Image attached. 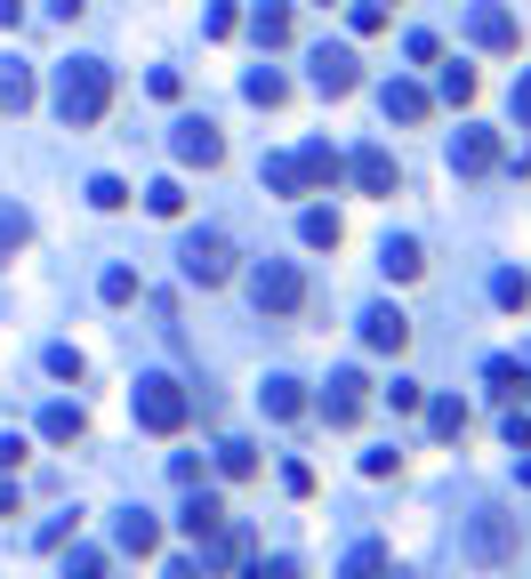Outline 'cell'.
I'll list each match as a JSON object with an SVG mask.
<instances>
[{"instance_id":"cell-5","label":"cell","mask_w":531,"mask_h":579,"mask_svg":"<svg viewBox=\"0 0 531 579\" xmlns=\"http://www.w3.org/2000/svg\"><path fill=\"white\" fill-rule=\"evenodd\" d=\"M468 41H475L483 57H515V49H523V24H515L508 0H475V9H468Z\"/></svg>"},{"instance_id":"cell-26","label":"cell","mask_w":531,"mask_h":579,"mask_svg":"<svg viewBox=\"0 0 531 579\" xmlns=\"http://www.w3.org/2000/svg\"><path fill=\"white\" fill-rule=\"evenodd\" d=\"M475 64H443V73H435V97H443V106H475Z\"/></svg>"},{"instance_id":"cell-35","label":"cell","mask_w":531,"mask_h":579,"mask_svg":"<svg viewBox=\"0 0 531 579\" xmlns=\"http://www.w3.org/2000/svg\"><path fill=\"white\" fill-rule=\"evenodd\" d=\"M202 32H210V41H234V32H242V9H234V0H210Z\"/></svg>"},{"instance_id":"cell-50","label":"cell","mask_w":531,"mask_h":579,"mask_svg":"<svg viewBox=\"0 0 531 579\" xmlns=\"http://www.w3.org/2000/svg\"><path fill=\"white\" fill-rule=\"evenodd\" d=\"M266 579H298V563H274V571H266Z\"/></svg>"},{"instance_id":"cell-42","label":"cell","mask_w":531,"mask_h":579,"mask_svg":"<svg viewBox=\"0 0 531 579\" xmlns=\"http://www.w3.org/2000/svg\"><path fill=\"white\" fill-rule=\"evenodd\" d=\"M24 459H32V442H24V435H0V475H17Z\"/></svg>"},{"instance_id":"cell-4","label":"cell","mask_w":531,"mask_h":579,"mask_svg":"<svg viewBox=\"0 0 531 579\" xmlns=\"http://www.w3.org/2000/svg\"><path fill=\"white\" fill-rule=\"evenodd\" d=\"M178 274H186L193 290L234 282V242H226V233H186V242H178Z\"/></svg>"},{"instance_id":"cell-20","label":"cell","mask_w":531,"mask_h":579,"mask_svg":"<svg viewBox=\"0 0 531 579\" xmlns=\"http://www.w3.org/2000/svg\"><path fill=\"white\" fill-rule=\"evenodd\" d=\"M113 539H121V556H153V548H161V523L146 516V507H121V516H113Z\"/></svg>"},{"instance_id":"cell-43","label":"cell","mask_w":531,"mask_h":579,"mask_svg":"<svg viewBox=\"0 0 531 579\" xmlns=\"http://www.w3.org/2000/svg\"><path fill=\"white\" fill-rule=\"evenodd\" d=\"M394 467H403V451H362V475H371V483H387Z\"/></svg>"},{"instance_id":"cell-2","label":"cell","mask_w":531,"mask_h":579,"mask_svg":"<svg viewBox=\"0 0 531 579\" xmlns=\"http://www.w3.org/2000/svg\"><path fill=\"white\" fill-rule=\"evenodd\" d=\"M129 411H138L146 435H186L193 395H186V379H170V370H146V379L129 387Z\"/></svg>"},{"instance_id":"cell-40","label":"cell","mask_w":531,"mask_h":579,"mask_svg":"<svg viewBox=\"0 0 531 579\" xmlns=\"http://www.w3.org/2000/svg\"><path fill=\"white\" fill-rule=\"evenodd\" d=\"M403 57H411V64H443V41H435V32H411Z\"/></svg>"},{"instance_id":"cell-18","label":"cell","mask_w":531,"mask_h":579,"mask_svg":"<svg viewBox=\"0 0 531 579\" xmlns=\"http://www.w3.org/2000/svg\"><path fill=\"white\" fill-rule=\"evenodd\" d=\"M339 579H394V548H387V539H354Z\"/></svg>"},{"instance_id":"cell-29","label":"cell","mask_w":531,"mask_h":579,"mask_svg":"<svg viewBox=\"0 0 531 579\" xmlns=\"http://www.w3.org/2000/svg\"><path fill=\"white\" fill-rule=\"evenodd\" d=\"M57 556H64V579H106V571H113V563L97 556V548H81V539H64Z\"/></svg>"},{"instance_id":"cell-46","label":"cell","mask_w":531,"mask_h":579,"mask_svg":"<svg viewBox=\"0 0 531 579\" xmlns=\"http://www.w3.org/2000/svg\"><path fill=\"white\" fill-rule=\"evenodd\" d=\"M161 579H210V571H202V556H178L170 571H161Z\"/></svg>"},{"instance_id":"cell-10","label":"cell","mask_w":531,"mask_h":579,"mask_svg":"<svg viewBox=\"0 0 531 579\" xmlns=\"http://www.w3.org/2000/svg\"><path fill=\"white\" fill-rule=\"evenodd\" d=\"M362 402H371V379H362V370H330V387H322V419H330V427H354V419H362Z\"/></svg>"},{"instance_id":"cell-17","label":"cell","mask_w":531,"mask_h":579,"mask_svg":"<svg viewBox=\"0 0 531 579\" xmlns=\"http://www.w3.org/2000/svg\"><path fill=\"white\" fill-rule=\"evenodd\" d=\"M178 531L193 539V548H202V539H218V531H226V499H218V491H193L186 516H178Z\"/></svg>"},{"instance_id":"cell-51","label":"cell","mask_w":531,"mask_h":579,"mask_svg":"<svg viewBox=\"0 0 531 579\" xmlns=\"http://www.w3.org/2000/svg\"><path fill=\"white\" fill-rule=\"evenodd\" d=\"M523 483H531V451H523Z\"/></svg>"},{"instance_id":"cell-34","label":"cell","mask_w":531,"mask_h":579,"mask_svg":"<svg viewBox=\"0 0 531 579\" xmlns=\"http://www.w3.org/2000/svg\"><path fill=\"white\" fill-rule=\"evenodd\" d=\"M483 379H491V387H500V395H523V387H531L515 355H491V362H483Z\"/></svg>"},{"instance_id":"cell-45","label":"cell","mask_w":531,"mask_h":579,"mask_svg":"<svg viewBox=\"0 0 531 579\" xmlns=\"http://www.w3.org/2000/svg\"><path fill=\"white\" fill-rule=\"evenodd\" d=\"M508 442H515V451H531V411H508Z\"/></svg>"},{"instance_id":"cell-3","label":"cell","mask_w":531,"mask_h":579,"mask_svg":"<svg viewBox=\"0 0 531 579\" xmlns=\"http://www.w3.org/2000/svg\"><path fill=\"white\" fill-rule=\"evenodd\" d=\"M250 306H258L266 322H290L298 306H307V274H298L290 258H258L250 266Z\"/></svg>"},{"instance_id":"cell-11","label":"cell","mask_w":531,"mask_h":579,"mask_svg":"<svg viewBox=\"0 0 531 579\" xmlns=\"http://www.w3.org/2000/svg\"><path fill=\"white\" fill-rule=\"evenodd\" d=\"M290 161H298V178H307V193H330V186L347 178V153L330 146V138H307V146H298Z\"/></svg>"},{"instance_id":"cell-44","label":"cell","mask_w":531,"mask_h":579,"mask_svg":"<svg viewBox=\"0 0 531 579\" xmlns=\"http://www.w3.org/2000/svg\"><path fill=\"white\" fill-rule=\"evenodd\" d=\"M515 129L531 138V64H523V81H515Z\"/></svg>"},{"instance_id":"cell-9","label":"cell","mask_w":531,"mask_h":579,"mask_svg":"<svg viewBox=\"0 0 531 579\" xmlns=\"http://www.w3.org/2000/svg\"><path fill=\"white\" fill-rule=\"evenodd\" d=\"M500 129H459V138H451V169H459V178H491V169H500Z\"/></svg>"},{"instance_id":"cell-33","label":"cell","mask_w":531,"mask_h":579,"mask_svg":"<svg viewBox=\"0 0 531 579\" xmlns=\"http://www.w3.org/2000/svg\"><path fill=\"white\" fill-rule=\"evenodd\" d=\"M49 379L81 387V379H89V355H81V347H49Z\"/></svg>"},{"instance_id":"cell-48","label":"cell","mask_w":531,"mask_h":579,"mask_svg":"<svg viewBox=\"0 0 531 579\" xmlns=\"http://www.w3.org/2000/svg\"><path fill=\"white\" fill-rule=\"evenodd\" d=\"M9 516H24V499H17V483H0V523Z\"/></svg>"},{"instance_id":"cell-41","label":"cell","mask_w":531,"mask_h":579,"mask_svg":"<svg viewBox=\"0 0 531 579\" xmlns=\"http://www.w3.org/2000/svg\"><path fill=\"white\" fill-rule=\"evenodd\" d=\"M129 298H138V274H129V266H113V274H106V306H129Z\"/></svg>"},{"instance_id":"cell-21","label":"cell","mask_w":531,"mask_h":579,"mask_svg":"<svg viewBox=\"0 0 531 579\" xmlns=\"http://www.w3.org/2000/svg\"><path fill=\"white\" fill-rule=\"evenodd\" d=\"M41 442H89V411L81 402H49L41 411Z\"/></svg>"},{"instance_id":"cell-52","label":"cell","mask_w":531,"mask_h":579,"mask_svg":"<svg viewBox=\"0 0 531 579\" xmlns=\"http://www.w3.org/2000/svg\"><path fill=\"white\" fill-rule=\"evenodd\" d=\"M314 9H339V0H314Z\"/></svg>"},{"instance_id":"cell-19","label":"cell","mask_w":531,"mask_h":579,"mask_svg":"<svg viewBox=\"0 0 531 579\" xmlns=\"http://www.w3.org/2000/svg\"><path fill=\"white\" fill-rule=\"evenodd\" d=\"M379 266H387V282H419V274H427V250L411 242V233H387V242H379Z\"/></svg>"},{"instance_id":"cell-49","label":"cell","mask_w":531,"mask_h":579,"mask_svg":"<svg viewBox=\"0 0 531 579\" xmlns=\"http://www.w3.org/2000/svg\"><path fill=\"white\" fill-rule=\"evenodd\" d=\"M24 24V0H0V32H17Z\"/></svg>"},{"instance_id":"cell-39","label":"cell","mask_w":531,"mask_h":579,"mask_svg":"<svg viewBox=\"0 0 531 579\" xmlns=\"http://www.w3.org/2000/svg\"><path fill=\"white\" fill-rule=\"evenodd\" d=\"M419 402H427L419 379H394V387H387V411H419Z\"/></svg>"},{"instance_id":"cell-32","label":"cell","mask_w":531,"mask_h":579,"mask_svg":"<svg viewBox=\"0 0 531 579\" xmlns=\"http://www.w3.org/2000/svg\"><path fill=\"white\" fill-rule=\"evenodd\" d=\"M146 210H153V218H186V186H178V178H153V186H146Z\"/></svg>"},{"instance_id":"cell-47","label":"cell","mask_w":531,"mask_h":579,"mask_svg":"<svg viewBox=\"0 0 531 579\" xmlns=\"http://www.w3.org/2000/svg\"><path fill=\"white\" fill-rule=\"evenodd\" d=\"M81 9H89V0H49V17H57V24H81Z\"/></svg>"},{"instance_id":"cell-38","label":"cell","mask_w":531,"mask_h":579,"mask_svg":"<svg viewBox=\"0 0 531 579\" xmlns=\"http://www.w3.org/2000/svg\"><path fill=\"white\" fill-rule=\"evenodd\" d=\"M347 24H354V32H387V0H354Z\"/></svg>"},{"instance_id":"cell-24","label":"cell","mask_w":531,"mask_h":579,"mask_svg":"<svg viewBox=\"0 0 531 579\" xmlns=\"http://www.w3.org/2000/svg\"><path fill=\"white\" fill-rule=\"evenodd\" d=\"M24 106H32V64L0 57V113H24Z\"/></svg>"},{"instance_id":"cell-1","label":"cell","mask_w":531,"mask_h":579,"mask_svg":"<svg viewBox=\"0 0 531 579\" xmlns=\"http://www.w3.org/2000/svg\"><path fill=\"white\" fill-rule=\"evenodd\" d=\"M49 106L64 129H97L113 106V64L106 57H73V64H57V81H49Z\"/></svg>"},{"instance_id":"cell-13","label":"cell","mask_w":531,"mask_h":579,"mask_svg":"<svg viewBox=\"0 0 531 579\" xmlns=\"http://www.w3.org/2000/svg\"><path fill=\"white\" fill-rule=\"evenodd\" d=\"M379 113H387V121H403V129H419L427 113H435V97H427L419 81H379Z\"/></svg>"},{"instance_id":"cell-15","label":"cell","mask_w":531,"mask_h":579,"mask_svg":"<svg viewBox=\"0 0 531 579\" xmlns=\"http://www.w3.org/2000/svg\"><path fill=\"white\" fill-rule=\"evenodd\" d=\"M290 32H298L290 0H258V9H250V41L258 49H290Z\"/></svg>"},{"instance_id":"cell-31","label":"cell","mask_w":531,"mask_h":579,"mask_svg":"<svg viewBox=\"0 0 531 579\" xmlns=\"http://www.w3.org/2000/svg\"><path fill=\"white\" fill-rule=\"evenodd\" d=\"M258 178H266V193H307V178H298V161H290V153H266Z\"/></svg>"},{"instance_id":"cell-30","label":"cell","mask_w":531,"mask_h":579,"mask_svg":"<svg viewBox=\"0 0 531 579\" xmlns=\"http://www.w3.org/2000/svg\"><path fill=\"white\" fill-rule=\"evenodd\" d=\"M218 475H226V483H250V475H258V442H226V451H218Z\"/></svg>"},{"instance_id":"cell-25","label":"cell","mask_w":531,"mask_h":579,"mask_svg":"<svg viewBox=\"0 0 531 579\" xmlns=\"http://www.w3.org/2000/svg\"><path fill=\"white\" fill-rule=\"evenodd\" d=\"M491 306H500V315H531V274L500 266V274H491Z\"/></svg>"},{"instance_id":"cell-27","label":"cell","mask_w":531,"mask_h":579,"mask_svg":"<svg viewBox=\"0 0 531 579\" xmlns=\"http://www.w3.org/2000/svg\"><path fill=\"white\" fill-rule=\"evenodd\" d=\"M242 97H250V106H266V113H274V106H290V81L274 73V64H258V73L242 81Z\"/></svg>"},{"instance_id":"cell-36","label":"cell","mask_w":531,"mask_h":579,"mask_svg":"<svg viewBox=\"0 0 531 579\" xmlns=\"http://www.w3.org/2000/svg\"><path fill=\"white\" fill-rule=\"evenodd\" d=\"M89 201L113 218V210H129V186H121V178H89Z\"/></svg>"},{"instance_id":"cell-37","label":"cell","mask_w":531,"mask_h":579,"mask_svg":"<svg viewBox=\"0 0 531 579\" xmlns=\"http://www.w3.org/2000/svg\"><path fill=\"white\" fill-rule=\"evenodd\" d=\"M146 89L161 97V106H178V97H186V81H178V64H153V73H146Z\"/></svg>"},{"instance_id":"cell-8","label":"cell","mask_w":531,"mask_h":579,"mask_svg":"<svg viewBox=\"0 0 531 579\" xmlns=\"http://www.w3.org/2000/svg\"><path fill=\"white\" fill-rule=\"evenodd\" d=\"M468 548H475V563H508V556L523 548V523H515V516H500V507H483L475 531H468Z\"/></svg>"},{"instance_id":"cell-28","label":"cell","mask_w":531,"mask_h":579,"mask_svg":"<svg viewBox=\"0 0 531 579\" xmlns=\"http://www.w3.org/2000/svg\"><path fill=\"white\" fill-rule=\"evenodd\" d=\"M24 242H32V210H17V201H9V210H0V266H9Z\"/></svg>"},{"instance_id":"cell-22","label":"cell","mask_w":531,"mask_h":579,"mask_svg":"<svg viewBox=\"0 0 531 579\" xmlns=\"http://www.w3.org/2000/svg\"><path fill=\"white\" fill-rule=\"evenodd\" d=\"M298 242H307V250H339V242H347V218H339V210H322V201H314V210L298 218Z\"/></svg>"},{"instance_id":"cell-23","label":"cell","mask_w":531,"mask_h":579,"mask_svg":"<svg viewBox=\"0 0 531 579\" xmlns=\"http://www.w3.org/2000/svg\"><path fill=\"white\" fill-rule=\"evenodd\" d=\"M258 402H266V419H282V427H290V419H307V387H298V379H266Z\"/></svg>"},{"instance_id":"cell-14","label":"cell","mask_w":531,"mask_h":579,"mask_svg":"<svg viewBox=\"0 0 531 579\" xmlns=\"http://www.w3.org/2000/svg\"><path fill=\"white\" fill-rule=\"evenodd\" d=\"M362 347H371V355H403V347H411L403 306H371V315H362Z\"/></svg>"},{"instance_id":"cell-12","label":"cell","mask_w":531,"mask_h":579,"mask_svg":"<svg viewBox=\"0 0 531 579\" xmlns=\"http://www.w3.org/2000/svg\"><path fill=\"white\" fill-rule=\"evenodd\" d=\"M322 97H354L362 89V57L354 49H314V73H307Z\"/></svg>"},{"instance_id":"cell-6","label":"cell","mask_w":531,"mask_h":579,"mask_svg":"<svg viewBox=\"0 0 531 579\" xmlns=\"http://www.w3.org/2000/svg\"><path fill=\"white\" fill-rule=\"evenodd\" d=\"M170 153H178L186 169H218V161H226V129H218L210 113H186L178 138H170Z\"/></svg>"},{"instance_id":"cell-16","label":"cell","mask_w":531,"mask_h":579,"mask_svg":"<svg viewBox=\"0 0 531 579\" xmlns=\"http://www.w3.org/2000/svg\"><path fill=\"white\" fill-rule=\"evenodd\" d=\"M419 411H427V435L435 442H468V427H475V411L459 395H435V402H419Z\"/></svg>"},{"instance_id":"cell-7","label":"cell","mask_w":531,"mask_h":579,"mask_svg":"<svg viewBox=\"0 0 531 579\" xmlns=\"http://www.w3.org/2000/svg\"><path fill=\"white\" fill-rule=\"evenodd\" d=\"M347 178L371 201H387V193H403V161H394L387 146H362V153H347Z\"/></svg>"}]
</instances>
